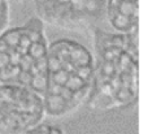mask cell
<instances>
[{
	"label": "cell",
	"instance_id": "obj_1",
	"mask_svg": "<svg viewBox=\"0 0 148 134\" xmlns=\"http://www.w3.org/2000/svg\"><path fill=\"white\" fill-rule=\"evenodd\" d=\"M79 26L105 16L107 0H68Z\"/></svg>",
	"mask_w": 148,
	"mask_h": 134
},
{
	"label": "cell",
	"instance_id": "obj_2",
	"mask_svg": "<svg viewBox=\"0 0 148 134\" xmlns=\"http://www.w3.org/2000/svg\"><path fill=\"white\" fill-rule=\"evenodd\" d=\"M114 14H121L133 18V20H139L138 0H108L105 16L107 18H109Z\"/></svg>",
	"mask_w": 148,
	"mask_h": 134
},
{
	"label": "cell",
	"instance_id": "obj_3",
	"mask_svg": "<svg viewBox=\"0 0 148 134\" xmlns=\"http://www.w3.org/2000/svg\"><path fill=\"white\" fill-rule=\"evenodd\" d=\"M72 107L61 95H44L43 111L51 116H62Z\"/></svg>",
	"mask_w": 148,
	"mask_h": 134
},
{
	"label": "cell",
	"instance_id": "obj_4",
	"mask_svg": "<svg viewBox=\"0 0 148 134\" xmlns=\"http://www.w3.org/2000/svg\"><path fill=\"white\" fill-rule=\"evenodd\" d=\"M69 61L73 63L75 67L94 65V59H92V55L88 52V49L77 42H73L72 44V48L69 52Z\"/></svg>",
	"mask_w": 148,
	"mask_h": 134
},
{
	"label": "cell",
	"instance_id": "obj_5",
	"mask_svg": "<svg viewBox=\"0 0 148 134\" xmlns=\"http://www.w3.org/2000/svg\"><path fill=\"white\" fill-rule=\"evenodd\" d=\"M22 34H23V27L20 26V27H13V29L4 31V33H1L0 34V38L7 43V46L9 48H16L21 36H22Z\"/></svg>",
	"mask_w": 148,
	"mask_h": 134
},
{
	"label": "cell",
	"instance_id": "obj_6",
	"mask_svg": "<svg viewBox=\"0 0 148 134\" xmlns=\"http://www.w3.org/2000/svg\"><path fill=\"white\" fill-rule=\"evenodd\" d=\"M49 82V78L48 74H38V76H34L30 81V87L31 91H34L35 94H44L47 90V86H48Z\"/></svg>",
	"mask_w": 148,
	"mask_h": 134
},
{
	"label": "cell",
	"instance_id": "obj_7",
	"mask_svg": "<svg viewBox=\"0 0 148 134\" xmlns=\"http://www.w3.org/2000/svg\"><path fill=\"white\" fill-rule=\"evenodd\" d=\"M47 52H48V46H47L46 39L40 42H34V43L30 44L27 49V55L31 56L34 60H38L40 57L47 56Z\"/></svg>",
	"mask_w": 148,
	"mask_h": 134
},
{
	"label": "cell",
	"instance_id": "obj_8",
	"mask_svg": "<svg viewBox=\"0 0 148 134\" xmlns=\"http://www.w3.org/2000/svg\"><path fill=\"white\" fill-rule=\"evenodd\" d=\"M113 98H114L116 107H123V106H129L133 102H135L136 96L133 95L130 93V90H127V89H120L118 91H116Z\"/></svg>",
	"mask_w": 148,
	"mask_h": 134
},
{
	"label": "cell",
	"instance_id": "obj_9",
	"mask_svg": "<svg viewBox=\"0 0 148 134\" xmlns=\"http://www.w3.org/2000/svg\"><path fill=\"white\" fill-rule=\"evenodd\" d=\"M74 74H75L77 77L81 78L82 81H84L86 83H90L91 80L94 78L95 67L94 65H82V67H77Z\"/></svg>",
	"mask_w": 148,
	"mask_h": 134
},
{
	"label": "cell",
	"instance_id": "obj_10",
	"mask_svg": "<svg viewBox=\"0 0 148 134\" xmlns=\"http://www.w3.org/2000/svg\"><path fill=\"white\" fill-rule=\"evenodd\" d=\"M87 86H90V83H86L79 77H77L75 74H70L69 78H68V81H66V83H65V87L69 89V90L73 91V93L82 90V89L87 87Z\"/></svg>",
	"mask_w": 148,
	"mask_h": 134
},
{
	"label": "cell",
	"instance_id": "obj_11",
	"mask_svg": "<svg viewBox=\"0 0 148 134\" xmlns=\"http://www.w3.org/2000/svg\"><path fill=\"white\" fill-rule=\"evenodd\" d=\"M95 73H99L100 76H104L107 78H110L113 74H116V65L114 63H108V61H101L99 67L95 69Z\"/></svg>",
	"mask_w": 148,
	"mask_h": 134
},
{
	"label": "cell",
	"instance_id": "obj_12",
	"mask_svg": "<svg viewBox=\"0 0 148 134\" xmlns=\"http://www.w3.org/2000/svg\"><path fill=\"white\" fill-rule=\"evenodd\" d=\"M123 51H121L120 48H109V49H104L100 52L101 56V61H108V63H116L117 59L120 57V55Z\"/></svg>",
	"mask_w": 148,
	"mask_h": 134
},
{
	"label": "cell",
	"instance_id": "obj_13",
	"mask_svg": "<svg viewBox=\"0 0 148 134\" xmlns=\"http://www.w3.org/2000/svg\"><path fill=\"white\" fill-rule=\"evenodd\" d=\"M69 76H70L69 73H66L64 69H60L59 72H55V73L48 74V78H49V81H51V82L56 83V85L65 86V83H66Z\"/></svg>",
	"mask_w": 148,
	"mask_h": 134
},
{
	"label": "cell",
	"instance_id": "obj_14",
	"mask_svg": "<svg viewBox=\"0 0 148 134\" xmlns=\"http://www.w3.org/2000/svg\"><path fill=\"white\" fill-rule=\"evenodd\" d=\"M30 44H31V41L29 39V36L26 35L25 29H23V34H22V36H21L20 42H18L17 47H16V51H17L21 56H23V55L27 54V49H29V47H30Z\"/></svg>",
	"mask_w": 148,
	"mask_h": 134
},
{
	"label": "cell",
	"instance_id": "obj_15",
	"mask_svg": "<svg viewBox=\"0 0 148 134\" xmlns=\"http://www.w3.org/2000/svg\"><path fill=\"white\" fill-rule=\"evenodd\" d=\"M61 69V63L57 59L56 56L51 54H47V70H48V74L55 72H59Z\"/></svg>",
	"mask_w": 148,
	"mask_h": 134
},
{
	"label": "cell",
	"instance_id": "obj_16",
	"mask_svg": "<svg viewBox=\"0 0 148 134\" xmlns=\"http://www.w3.org/2000/svg\"><path fill=\"white\" fill-rule=\"evenodd\" d=\"M34 67H35L38 74H48V70H47V56L40 57L38 60H34Z\"/></svg>",
	"mask_w": 148,
	"mask_h": 134
},
{
	"label": "cell",
	"instance_id": "obj_17",
	"mask_svg": "<svg viewBox=\"0 0 148 134\" xmlns=\"http://www.w3.org/2000/svg\"><path fill=\"white\" fill-rule=\"evenodd\" d=\"M31 76L29 72H23V70H21L20 73H18L17 78H16V81L18 82V85L21 86V87H29V85H30V81H31Z\"/></svg>",
	"mask_w": 148,
	"mask_h": 134
},
{
	"label": "cell",
	"instance_id": "obj_18",
	"mask_svg": "<svg viewBox=\"0 0 148 134\" xmlns=\"http://www.w3.org/2000/svg\"><path fill=\"white\" fill-rule=\"evenodd\" d=\"M33 64H34V59L26 54V55H23V56H21L18 67H20V69L23 70V72H29V69H30V67Z\"/></svg>",
	"mask_w": 148,
	"mask_h": 134
},
{
	"label": "cell",
	"instance_id": "obj_19",
	"mask_svg": "<svg viewBox=\"0 0 148 134\" xmlns=\"http://www.w3.org/2000/svg\"><path fill=\"white\" fill-rule=\"evenodd\" d=\"M64 86H60V85H56V83L48 82V86H47V90L44 93V95H60L61 94V90Z\"/></svg>",
	"mask_w": 148,
	"mask_h": 134
},
{
	"label": "cell",
	"instance_id": "obj_20",
	"mask_svg": "<svg viewBox=\"0 0 148 134\" xmlns=\"http://www.w3.org/2000/svg\"><path fill=\"white\" fill-rule=\"evenodd\" d=\"M9 65V57L7 54H0V70Z\"/></svg>",
	"mask_w": 148,
	"mask_h": 134
},
{
	"label": "cell",
	"instance_id": "obj_21",
	"mask_svg": "<svg viewBox=\"0 0 148 134\" xmlns=\"http://www.w3.org/2000/svg\"><path fill=\"white\" fill-rule=\"evenodd\" d=\"M8 51H9V47H8L7 43L0 38V54H7Z\"/></svg>",
	"mask_w": 148,
	"mask_h": 134
},
{
	"label": "cell",
	"instance_id": "obj_22",
	"mask_svg": "<svg viewBox=\"0 0 148 134\" xmlns=\"http://www.w3.org/2000/svg\"><path fill=\"white\" fill-rule=\"evenodd\" d=\"M48 134H62V132L59 129V128H55V126H49Z\"/></svg>",
	"mask_w": 148,
	"mask_h": 134
}]
</instances>
